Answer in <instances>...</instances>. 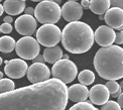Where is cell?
<instances>
[{
    "instance_id": "33",
    "label": "cell",
    "mask_w": 123,
    "mask_h": 110,
    "mask_svg": "<svg viewBox=\"0 0 123 110\" xmlns=\"http://www.w3.org/2000/svg\"><path fill=\"white\" fill-rule=\"evenodd\" d=\"M122 93V91L120 90V91H118V92H116V93H114V94H112V97H113V98H118L119 96H120V94Z\"/></svg>"
},
{
    "instance_id": "41",
    "label": "cell",
    "mask_w": 123,
    "mask_h": 110,
    "mask_svg": "<svg viewBox=\"0 0 123 110\" xmlns=\"http://www.w3.org/2000/svg\"><path fill=\"white\" fill-rule=\"evenodd\" d=\"M22 1H26V0H22Z\"/></svg>"
},
{
    "instance_id": "26",
    "label": "cell",
    "mask_w": 123,
    "mask_h": 110,
    "mask_svg": "<svg viewBox=\"0 0 123 110\" xmlns=\"http://www.w3.org/2000/svg\"><path fill=\"white\" fill-rule=\"evenodd\" d=\"M115 44L116 45H123V31H119L116 33V39H115Z\"/></svg>"
},
{
    "instance_id": "37",
    "label": "cell",
    "mask_w": 123,
    "mask_h": 110,
    "mask_svg": "<svg viewBox=\"0 0 123 110\" xmlns=\"http://www.w3.org/2000/svg\"><path fill=\"white\" fill-rule=\"evenodd\" d=\"M0 79H3V73H0Z\"/></svg>"
},
{
    "instance_id": "28",
    "label": "cell",
    "mask_w": 123,
    "mask_h": 110,
    "mask_svg": "<svg viewBox=\"0 0 123 110\" xmlns=\"http://www.w3.org/2000/svg\"><path fill=\"white\" fill-rule=\"evenodd\" d=\"M25 14H29V15H33L34 16V12H35V8H32V7H26L24 10Z\"/></svg>"
},
{
    "instance_id": "16",
    "label": "cell",
    "mask_w": 123,
    "mask_h": 110,
    "mask_svg": "<svg viewBox=\"0 0 123 110\" xmlns=\"http://www.w3.org/2000/svg\"><path fill=\"white\" fill-rule=\"evenodd\" d=\"M5 12L9 15H18L25 10V1L22 0H5L2 3Z\"/></svg>"
},
{
    "instance_id": "31",
    "label": "cell",
    "mask_w": 123,
    "mask_h": 110,
    "mask_svg": "<svg viewBox=\"0 0 123 110\" xmlns=\"http://www.w3.org/2000/svg\"><path fill=\"white\" fill-rule=\"evenodd\" d=\"M118 103H119V105L121 106V108L123 109V92L120 94V96L118 97Z\"/></svg>"
},
{
    "instance_id": "39",
    "label": "cell",
    "mask_w": 123,
    "mask_h": 110,
    "mask_svg": "<svg viewBox=\"0 0 123 110\" xmlns=\"http://www.w3.org/2000/svg\"><path fill=\"white\" fill-rule=\"evenodd\" d=\"M120 87H121V89H123V81L120 82Z\"/></svg>"
},
{
    "instance_id": "24",
    "label": "cell",
    "mask_w": 123,
    "mask_h": 110,
    "mask_svg": "<svg viewBox=\"0 0 123 110\" xmlns=\"http://www.w3.org/2000/svg\"><path fill=\"white\" fill-rule=\"evenodd\" d=\"M100 110H122L121 106L118 102L115 101H107L105 104L102 105Z\"/></svg>"
},
{
    "instance_id": "34",
    "label": "cell",
    "mask_w": 123,
    "mask_h": 110,
    "mask_svg": "<svg viewBox=\"0 0 123 110\" xmlns=\"http://www.w3.org/2000/svg\"><path fill=\"white\" fill-rule=\"evenodd\" d=\"M5 11V9H4V6H3V4H1L0 5V14H3V12Z\"/></svg>"
},
{
    "instance_id": "43",
    "label": "cell",
    "mask_w": 123,
    "mask_h": 110,
    "mask_svg": "<svg viewBox=\"0 0 123 110\" xmlns=\"http://www.w3.org/2000/svg\"><path fill=\"white\" fill-rule=\"evenodd\" d=\"M122 110H123V109H122Z\"/></svg>"
},
{
    "instance_id": "8",
    "label": "cell",
    "mask_w": 123,
    "mask_h": 110,
    "mask_svg": "<svg viewBox=\"0 0 123 110\" xmlns=\"http://www.w3.org/2000/svg\"><path fill=\"white\" fill-rule=\"evenodd\" d=\"M50 75H52V71L43 63H33L28 67L26 73L28 81L32 84L47 81L49 79Z\"/></svg>"
},
{
    "instance_id": "2",
    "label": "cell",
    "mask_w": 123,
    "mask_h": 110,
    "mask_svg": "<svg viewBox=\"0 0 123 110\" xmlns=\"http://www.w3.org/2000/svg\"><path fill=\"white\" fill-rule=\"evenodd\" d=\"M95 40V32L87 23L82 21L69 22L62 31V45L71 54L88 52Z\"/></svg>"
},
{
    "instance_id": "23",
    "label": "cell",
    "mask_w": 123,
    "mask_h": 110,
    "mask_svg": "<svg viewBox=\"0 0 123 110\" xmlns=\"http://www.w3.org/2000/svg\"><path fill=\"white\" fill-rule=\"evenodd\" d=\"M106 86H107V88L109 89L111 95L112 94H114V93H116V92L120 91V90H122L121 87H120V84L117 83L116 80H108V82L106 83Z\"/></svg>"
},
{
    "instance_id": "1",
    "label": "cell",
    "mask_w": 123,
    "mask_h": 110,
    "mask_svg": "<svg viewBox=\"0 0 123 110\" xmlns=\"http://www.w3.org/2000/svg\"><path fill=\"white\" fill-rule=\"evenodd\" d=\"M66 83L57 78L1 93L0 110H65L69 100Z\"/></svg>"
},
{
    "instance_id": "38",
    "label": "cell",
    "mask_w": 123,
    "mask_h": 110,
    "mask_svg": "<svg viewBox=\"0 0 123 110\" xmlns=\"http://www.w3.org/2000/svg\"><path fill=\"white\" fill-rule=\"evenodd\" d=\"M63 58H64V59H69V57L67 56V55H64V56H63Z\"/></svg>"
},
{
    "instance_id": "25",
    "label": "cell",
    "mask_w": 123,
    "mask_h": 110,
    "mask_svg": "<svg viewBox=\"0 0 123 110\" xmlns=\"http://www.w3.org/2000/svg\"><path fill=\"white\" fill-rule=\"evenodd\" d=\"M0 31L2 33H10L12 31V26H11V23H7V22H3L0 26Z\"/></svg>"
},
{
    "instance_id": "42",
    "label": "cell",
    "mask_w": 123,
    "mask_h": 110,
    "mask_svg": "<svg viewBox=\"0 0 123 110\" xmlns=\"http://www.w3.org/2000/svg\"><path fill=\"white\" fill-rule=\"evenodd\" d=\"M1 1H2V0H1Z\"/></svg>"
},
{
    "instance_id": "9",
    "label": "cell",
    "mask_w": 123,
    "mask_h": 110,
    "mask_svg": "<svg viewBox=\"0 0 123 110\" xmlns=\"http://www.w3.org/2000/svg\"><path fill=\"white\" fill-rule=\"evenodd\" d=\"M28 66L26 62L20 59H12L8 61L4 67V72L9 78L12 79H20L26 75Z\"/></svg>"
},
{
    "instance_id": "27",
    "label": "cell",
    "mask_w": 123,
    "mask_h": 110,
    "mask_svg": "<svg viewBox=\"0 0 123 110\" xmlns=\"http://www.w3.org/2000/svg\"><path fill=\"white\" fill-rule=\"evenodd\" d=\"M111 7H119L123 9V0H111Z\"/></svg>"
},
{
    "instance_id": "5",
    "label": "cell",
    "mask_w": 123,
    "mask_h": 110,
    "mask_svg": "<svg viewBox=\"0 0 123 110\" xmlns=\"http://www.w3.org/2000/svg\"><path fill=\"white\" fill-rule=\"evenodd\" d=\"M52 75L54 78L68 84L76 79L78 75V69L74 62L69 59H63L54 64L52 68Z\"/></svg>"
},
{
    "instance_id": "13",
    "label": "cell",
    "mask_w": 123,
    "mask_h": 110,
    "mask_svg": "<svg viewBox=\"0 0 123 110\" xmlns=\"http://www.w3.org/2000/svg\"><path fill=\"white\" fill-rule=\"evenodd\" d=\"M110 97V91L107 88L106 85L102 84H97L91 88L89 98L92 103L95 105H103L109 100Z\"/></svg>"
},
{
    "instance_id": "20",
    "label": "cell",
    "mask_w": 123,
    "mask_h": 110,
    "mask_svg": "<svg viewBox=\"0 0 123 110\" xmlns=\"http://www.w3.org/2000/svg\"><path fill=\"white\" fill-rule=\"evenodd\" d=\"M78 80L81 84L86 86L91 85L92 83L95 81V75L91 70H83L82 72L79 73L78 75Z\"/></svg>"
},
{
    "instance_id": "19",
    "label": "cell",
    "mask_w": 123,
    "mask_h": 110,
    "mask_svg": "<svg viewBox=\"0 0 123 110\" xmlns=\"http://www.w3.org/2000/svg\"><path fill=\"white\" fill-rule=\"evenodd\" d=\"M15 46H16V41L14 40L13 38L9 35L1 36V39H0V51L2 53L5 54L11 53L15 49Z\"/></svg>"
},
{
    "instance_id": "6",
    "label": "cell",
    "mask_w": 123,
    "mask_h": 110,
    "mask_svg": "<svg viewBox=\"0 0 123 110\" xmlns=\"http://www.w3.org/2000/svg\"><path fill=\"white\" fill-rule=\"evenodd\" d=\"M37 39L45 48L55 46L62 39V31L55 23H45L37 29Z\"/></svg>"
},
{
    "instance_id": "4",
    "label": "cell",
    "mask_w": 123,
    "mask_h": 110,
    "mask_svg": "<svg viewBox=\"0 0 123 110\" xmlns=\"http://www.w3.org/2000/svg\"><path fill=\"white\" fill-rule=\"evenodd\" d=\"M34 16L38 22L57 23L62 16V8L60 4L52 0H43L35 7Z\"/></svg>"
},
{
    "instance_id": "30",
    "label": "cell",
    "mask_w": 123,
    "mask_h": 110,
    "mask_svg": "<svg viewBox=\"0 0 123 110\" xmlns=\"http://www.w3.org/2000/svg\"><path fill=\"white\" fill-rule=\"evenodd\" d=\"M81 5L83 6V8H90V0H82Z\"/></svg>"
},
{
    "instance_id": "7",
    "label": "cell",
    "mask_w": 123,
    "mask_h": 110,
    "mask_svg": "<svg viewBox=\"0 0 123 110\" xmlns=\"http://www.w3.org/2000/svg\"><path fill=\"white\" fill-rule=\"evenodd\" d=\"M40 46L37 39L31 36H23L17 40L15 52L19 58L24 60H33L39 55Z\"/></svg>"
},
{
    "instance_id": "29",
    "label": "cell",
    "mask_w": 123,
    "mask_h": 110,
    "mask_svg": "<svg viewBox=\"0 0 123 110\" xmlns=\"http://www.w3.org/2000/svg\"><path fill=\"white\" fill-rule=\"evenodd\" d=\"M45 60H44V58H43V55H38L35 59H33V62L34 63H43Z\"/></svg>"
},
{
    "instance_id": "11",
    "label": "cell",
    "mask_w": 123,
    "mask_h": 110,
    "mask_svg": "<svg viewBox=\"0 0 123 110\" xmlns=\"http://www.w3.org/2000/svg\"><path fill=\"white\" fill-rule=\"evenodd\" d=\"M115 39L116 32L114 28L109 25H101L95 30V41L102 48L112 45V44L115 43Z\"/></svg>"
},
{
    "instance_id": "17",
    "label": "cell",
    "mask_w": 123,
    "mask_h": 110,
    "mask_svg": "<svg viewBox=\"0 0 123 110\" xmlns=\"http://www.w3.org/2000/svg\"><path fill=\"white\" fill-rule=\"evenodd\" d=\"M63 51L60 46L57 45L55 46H49V48H45V50L43 51V58L47 63L49 64H55L58 61H60L62 58H63Z\"/></svg>"
},
{
    "instance_id": "14",
    "label": "cell",
    "mask_w": 123,
    "mask_h": 110,
    "mask_svg": "<svg viewBox=\"0 0 123 110\" xmlns=\"http://www.w3.org/2000/svg\"><path fill=\"white\" fill-rule=\"evenodd\" d=\"M104 20L110 27L119 29L123 25V9L119 7H111L105 13Z\"/></svg>"
},
{
    "instance_id": "3",
    "label": "cell",
    "mask_w": 123,
    "mask_h": 110,
    "mask_svg": "<svg viewBox=\"0 0 123 110\" xmlns=\"http://www.w3.org/2000/svg\"><path fill=\"white\" fill-rule=\"evenodd\" d=\"M93 64L98 75L105 80L123 78V48L109 45L101 48L96 53Z\"/></svg>"
},
{
    "instance_id": "36",
    "label": "cell",
    "mask_w": 123,
    "mask_h": 110,
    "mask_svg": "<svg viewBox=\"0 0 123 110\" xmlns=\"http://www.w3.org/2000/svg\"><path fill=\"white\" fill-rule=\"evenodd\" d=\"M30 1H32V2H40V1H43V0H30Z\"/></svg>"
},
{
    "instance_id": "15",
    "label": "cell",
    "mask_w": 123,
    "mask_h": 110,
    "mask_svg": "<svg viewBox=\"0 0 123 110\" xmlns=\"http://www.w3.org/2000/svg\"><path fill=\"white\" fill-rule=\"evenodd\" d=\"M90 90H88L86 85L83 84H74L68 89L69 99L73 102H83L89 97Z\"/></svg>"
},
{
    "instance_id": "35",
    "label": "cell",
    "mask_w": 123,
    "mask_h": 110,
    "mask_svg": "<svg viewBox=\"0 0 123 110\" xmlns=\"http://www.w3.org/2000/svg\"><path fill=\"white\" fill-rule=\"evenodd\" d=\"M52 1H54V2H57L58 4H61V3H62V0H52Z\"/></svg>"
},
{
    "instance_id": "22",
    "label": "cell",
    "mask_w": 123,
    "mask_h": 110,
    "mask_svg": "<svg viewBox=\"0 0 123 110\" xmlns=\"http://www.w3.org/2000/svg\"><path fill=\"white\" fill-rule=\"evenodd\" d=\"M69 110H98V109L94 107V105H92L91 103L83 101V102H78L75 105H73Z\"/></svg>"
},
{
    "instance_id": "32",
    "label": "cell",
    "mask_w": 123,
    "mask_h": 110,
    "mask_svg": "<svg viewBox=\"0 0 123 110\" xmlns=\"http://www.w3.org/2000/svg\"><path fill=\"white\" fill-rule=\"evenodd\" d=\"M3 20H4V22L11 23V22H12V20H13V18H12L11 16H5V17L3 18Z\"/></svg>"
},
{
    "instance_id": "12",
    "label": "cell",
    "mask_w": 123,
    "mask_h": 110,
    "mask_svg": "<svg viewBox=\"0 0 123 110\" xmlns=\"http://www.w3.org/2000/svg\"><path fill=\"white\" fill-rule=\"evenodd\" d=\"M83 15V6L76 1H68L62 7V16L68 22L79 21Z\"/></svg>"
},
{
    "instance_id": "18",
    "label": "cell",
    "mask_w": 123,
    "mask_h": 110,
    "mask_svg": "<svg viewBox=\"0 0 123 110\" xmlns=\"http://www.w3.org/2000/svg\"><path fill=\"white\" fill-rule=\"evenodd\" d=\"M111 0H90V10L95 14H104L110 9Z\"/></svg>"
},
{
    "instance_id": "21",
    "label": "cell",
    "mask_w": 123,
    "mask_h": 110,
    "mask_svg": "<svg viewBox=\"0 0 123 110\" xmlns=\"http://www.w3.org/2000/svg\"><path fill=\"white\" fill-rule=\"evenodd\" d=\"M15 89L14 82L10 79H1L0 80V92L1 93H6L13 91Z\"/></svg>"
},
{
    "instance_id": "40",
    "label": "cell",
    "mask_w": 123,
    "mask_h": 110,
    "mask_svg": "<svg viewBox=\"0 0 123 110\" xmlns=\"http://www.w3.org/2000/svg\"><path fill=\"white\" fill-rule=\"evenodd\" d=\"M68 1H77V0H68Z\"/></svg>"
},
{
    "instance_id": "10",
    "label": "cell",
    "mask_w": 123,
    "mask_h": 110,
    "mask_svg": "<svg viewBox=\"0 0 123 110\" xmlns=\"http://www.w3.org/2000/svg\"><path fill=\"white\" fill-rule=\"evenodd\" d=\"M15 29L19 34L24 36H31L37 29V18L33 15L24 14L15 20Z\"/></svg>"
}]
</instances>
